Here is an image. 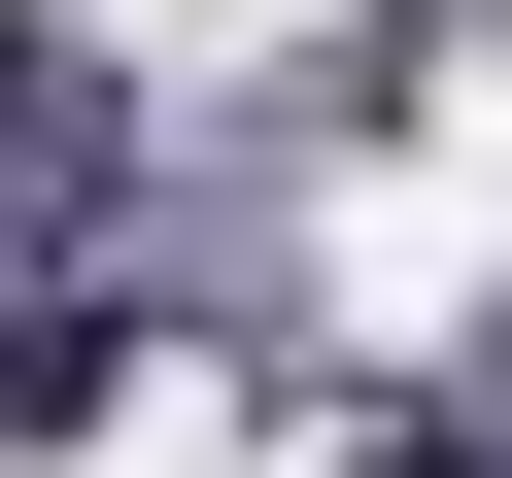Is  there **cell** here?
Returning a JSON list of instances; mask_svg holds the SVG:
<instances>
[{
  "label": "cell",
  "instance_id": "1",
  "mask_svg": "<svg viewBox=\"0 0 512 478\" xmlns=\"http://www.w3.org/2000/svg\"><path fill=\"white\" fill-rule=\"evenodd\" d=\"M342 478H444V444H342Z\"/></svg>",
  "mask_w": 512,
  "mask_h": 478
}]
</instances>
